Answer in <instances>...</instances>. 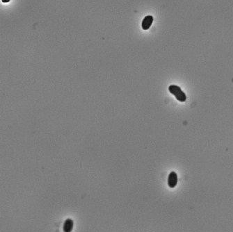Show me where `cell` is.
Instances as JSON below:
<instances>
[{
  "mask_svg": "<svg viewBox=\"0 0 233 232\" xmlns=\"http://www.w3.org/2000/svg\"><path fill=\"white\" fill-rule=\"evenodd\" d=\"M168 90H169L170 93L175 96L176 99L178 101H180V102H184L187 100V96H186L184 92H183L179 86L176 85H171L169 86Z\"/></svg>",
  "mask_w": 233,
  "mask_h": 232,
  "instance_id": "6da1fadb",
  "label": "cell"
},
{
  "mask_svg": "<svg viewBox=\"0 0 233 232\" xmlns=\"http://www.w3.org/2000/svg\"><path fill=\"white\" fill-rule=\"evenodd\" d=\"M177 184V175L175 172H171L169 174L168 179V184L170 188H175Z\"/></svg>",
  "mask_w": 233,
  "mask_h": 232,
  "instance_id": "7a4b0ae2",
  "label": "cell"
},
{
  "mask_svg": "<svg viewBox=\"0 0 233 232\" xmlns=\"http://www.w3.org/2000/svg\"><path fill=\"white\" fill-rule=\"evenodd\" d=\"M153 22V17L151 16H146L145 18L143 19V20L142 22V24H141V26H142V28L144 29V30H147L150 27L151 24H152Z\"/></svg>",
  "mask_w": 233,
  "mask_h": 232,
  "instance_id": "3957f363",
  "label": "cell"
},
{
  "mask_svg": "<svg viewBox=\"0 0 233 232\" xmlns=\"http://www.w3.org/2000/svg\"><path fill=\"white\" fill-rule=\"evenodd\" d=\"M74 223L71 219H67L63 224L64 232H71L73 229Z\"/></svg>",
  "mask_w": 233,
  "mask_h": 232,
  "instance_id": "277c9868",
  "label": "cell"
}]
</instances>
